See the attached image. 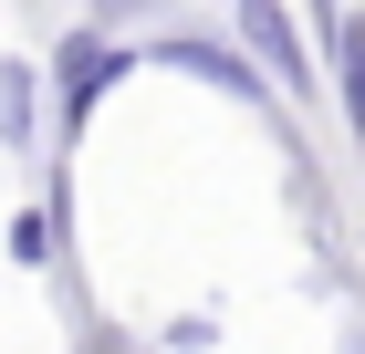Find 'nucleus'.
I'll use <instances>...</instances> for the list:
<instances>
[{"mask_svg":"<svg viewBox=\"0 0 365 354\" xmlns=\"http://www.w3.org/2000/svg\"><path fill=\"white\" fill-rule=\"evenodd\" d=\"M125 63H136V53H125V42H115L105 21H84V31H73V42L53 53V94H63V136H84V125H94V105H105V83L125 73Z\"/></svg>","mask_w":365,"mask_h":354,"instance_id":"1","label":"nucleus"},{"mask_svg":"<svg viewBox=\"0 0 365 354\" xmlns=\"http://www.w3.org/2000/svg\"><path fill=\"white\" fill-rule=\"evenodd\" d=\"M146 63H168V73H188V83H220V94H240V105H272V73H261L240 42H220V31H168Z\"/></svg>","mask_w":365,"mask_h":354,"instance_id":"2","label":"nucleus"},{"mask_svg":"<svg viewBox=\"0 0 365 354\" xmlns=\"http://www.w3.org/2000/svg\"><path fill=\"white\" fill-rule=\"evenodd\" d=\"M240 11V53L272 73V94H313V53H303V31H292V11L282 0H230Z\"/></svg>","mask_w":365,"mask_h":354,"instance_id":"3","label":"nucleus"},{"mask_svg":"<svg viewBox=\"0 0 365 354\" xmlns=\"http://www.w3.org/2000/svg\"><path fill=\"white\" fill-rule=\"evenodd\" d=\"M0 136L31 146V63H0Z\"/></svg>","mask_w":365,"mask_h":354,"instance_id":"4","label":"nucleus"},{"mask_svg":"<svg viewBox=\"0 0 365 354\" xmlns=\"http://www.w3.org/2000/svg\"><path fill=\"white\" fill-rule=\"evenodd\" d=\"M334 53H344V105H355V136H365V21L334 31Z\"/></svg>","mask_w":365,"mask_h":354,"instance_id":"5","label":"nucleus"},{"mask_svg":"<svg viewBox=\"0 0 365 354\" xmlns=\"http://www.w3.org/2000/svg\"><path fill=\"white\" fill-rule=\"evenodd\" d=\"M11 261H53V209H21V229H11Z\"/></svg>","mask_w":365,"mask_h":354,"instance_id":"6","label":"nucleus"},{"mask_svg":"<svg viewBox=\"0 0 365 354\" xmlns=\"http://www.w3.org/2000/svg\"><path fill=\"white\" fill-rule=\"evenodd\" d=\"M146 11H157V0H94V21H105V31H115V21H146Z\"/></svg>","mask_w":365,"mask_h":354,"instance_id":"7","label":"nucleus"},{"mask_svg":"<svg viewBox=\"0 0 365 354\" xmlns=\"http://www.w3.org/2000/svg\"><path fill=\"white\" fill-rule=\"evenodd\" d=\"M355 354H365V333H355Z\"/></svg>","mask_w":365,"mask_h":354,"instance_id":"8","label":"nucleus"}]
</instances>
